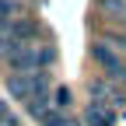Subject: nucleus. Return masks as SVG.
<instances>
[{
    "label": "nucleus",
    "mask_w": 126,
    "mask_h": 126,
    "mask_svg": "<svg viewBox=\"0 0 126 126\" xmlns=\"http://www.w3.org/2000/svg\"><path fill=\"white\" fill-rule=\"evenodd\" d=\"M42 126H74L67 116H60V112H49V116H46L42 119Z\"/></svg>",
    "instance_id": "0eeeda50"
},
{
    "label": "nucleus",
    "mask_w": 126,
    "mask_h": 126,
    "mask_svg": "<svg viewBox=\"0 0 126 126\" xmlns=\"http://www.w3.org/2000/svg\"><path fill=\"white\" fill-rule=\"evenodd\" d=\"M91 60L98 63V70H102L105 77L126 84V56H119L105 39H94V42H91Z\"/></svg>",
    "instance_id": "7ed1b4c3"
},
{
    "label": "nucleus",
    "mask_w": 126,
    "mask_h": 126,
    "mask_svg": "<svg viewBox=\"0 0 126 126\" xmlns=\"http://www.w3.org/2000/svg\"><path fill=\"white\" fill-rule=\"evenodd\" d=\"M53 105H56V112H60V109H67V105H70V91H67V88H56Z\"/></svg>",
    "instance_id": "6e6552de"
},
{
    "label": "nucleus",
    "mask_w": 126,
    "mask_h": 126,
    "mask_svg": "<svg viewBox=\"0 0 126 126\" xmlns=\"http://www.w3.org/2000/svg\"><path fill=\"white\" fill-rule=\"evenodd\" d=\"M84 123L88 126H116V109L112 102H88L84 105Z\"/></svg>",
    "instance_id": "20e7f679"
},
{
    "label": "nucleus",
    "mask_w": 126,
    "mask_h": 126,
    "mask_svg": "<svg viewBox=\"0 0 126 126\" xmlns=\"http://www.w3.org/2000/svg\"><path fill=\"white\" fill-rule=\"evenodd\" d=\"M0 126H21V123H18V116L7 109V102H4V98H0Z\"/></svg>",
    "instance_id": "423d86ee"
},
{
    "label": "nucleus",
    "mask_w": 126,
    "mask_h": 126,
    "mask_svg": "<svg viewBox=\"0 0 126 126\" xmlns=\"http://www.w3.org/2000/svg\"><path fill=\"white\" fill-rule=\"evenodd\" d=\"M53 60H56L53 46H46V42H21L7 56V67H11V74H35V70H46Z\"/></svg>",
    "instance_id": "f257e3e1"
},
{
    "label": "nucleus",
    "mask_w": 126,
    "mask_h": 126,
    "mask_svg": "<svg viewBox=\"0 0 126 126\" xmlns=\"http://www.w3.org/2000/svg\"><path fill=\"white\" fill-rule=\"evenodd\" d=\"M7 91L18 102H32L35 94H49V74L35 70V74H11L7 77Z\"/></svg>",
    "instance_id": "f03ea898"
},
{
    "label": "nucleus",
    "mask_w": 126,
    "mask_h": 126,
    "mask_svg": "<svg viewBox=\"0 0 126 126\" xmlns=\"http://www.w3.org/2000/svg\"><path fill=\"white\" fill-rule=\"evenodd\" d=\"M18 11H21L18 0H0V28H7L14 18H18Z\"/></svg>",
    "instance_id": "39448f33"
}]
</instances>
